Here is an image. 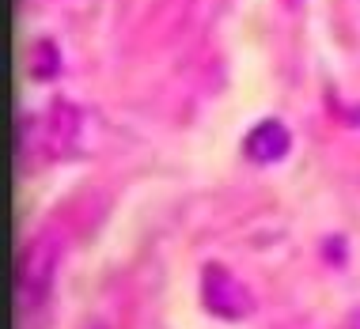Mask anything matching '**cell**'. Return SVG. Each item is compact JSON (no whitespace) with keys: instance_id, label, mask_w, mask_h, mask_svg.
Wrapping results in <instances>:
<instances>
[{"instance_id":"cell-4","label":"cell","mask_w":360,"mask_h":329,"mask_svg":"<svg viewBox=\"0 0 360 329\" xmlns=\"http://www.w3.org/2000/svg\"><path fill=\"white\" fill-rule=\"evenodd\" d=\"M292 148V137L288 129L281 125L277 118H266L258 125H250V133L243 137V156L258 167H269V163H281Z\"/></svg>"},{"instance_id":"cell-6","label":"cell","mask_w":360,"mask_h":329,"mask_svg":"<svg viewBox=\"0 0 360 329\" xmlns=\"http://www.w3.org/2000/svg\"><path fill=\"white\" fill-rule=\"evenodd\" d=\"M323 257L330 261V265H345V239L342 235L323 239Z\"/></svg>"},{"instance_id":"cell-2","label":"cell","mask_w":360,"mask_h":329,"mask_svg":"<svg viewBox=\"0 0 360 329\" xmlns=\"http://www.w3.org/2000/svg\"><path fill=\"white\" fill-rule=\"evenodd\" d=\"M65 254V239L61 231L46 227L19 250V265H15V299L23 311H38V307L50 299L57 265H61Z\"/></svg>"},{"instance_id":"cell-7","label":"cell","mask_w":360,"mask_h":329,"mask_svg":"<svg viewBox=\"0 0 360 329\" xmlns=\"http://www.w3.org/2000/svg\"><path fill=\"white\" fill-rule=\"evenodd\" d=\"M345 329H360V311H356V314H349V318H345Z\"/></svg>"},{"instance_id":"cell-3","label":"cell","mask_w":360,"mask_h":329,"mask_svg":"<svg viewBox=\"0 0 360 329\" xmlns=\"http://www.w3.org/2000/svg\"><path fill=\"white\" fill-rule=\"evenodd\" d=\"M201 307L220 322H243L255 314V295L231 269H224L220 261H209L201 269Z\"/></svg>"},{"instance_id":"cell-1","label":"cell","mask_w":360,"mask_h":329,"mask_svg":"<svg viewBox=\"0 0 360 329\" xmlns=\"http://www.w3.org/2000/svg\"><path fill=\"white\" fill-rule=\"evenodd\" d=\"M80 140V106L69 99H53L46 110L23 114L15 129V156L23 170H38L53 159H65Z\"/></svg>"},{"instance_id":"cell-5","label":"cell","mask_w":360,"mask_h":329,"mask_svg":"<svg viewBox=\"0 0 360 329\" xmlns=\"http://www.w3.org/2000/svg\"><path fill=\"white\" fill-rule=\"evenodd\" d=\"M27 69H31L34 80H50V76H57V69H61V53H57L53 38H38V42L31 46V53H27Z\"/></svg>"},{"instance_id":"cell-8","label":"cell","mask_w":360,"mask_h":329,"mask_svg":"<svg viewBox=\"0 0 360 329\" xmlns=\"http://www.w3.org/2000/svg\"><path fill=\"white\" fill-rule=\"evenodd\" d=\"M91 329H103V325H91Z\"/></svg>"}]
</instances>
